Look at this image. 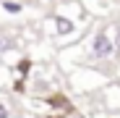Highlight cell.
<instances>
[{
  "label": "cell",
  "mask_w": 120,
  "mask_h": 118,
  "mask_svg": "<svg viewBox=\"0 0 120 118\" xmlns=\"http://www.w3.org/2000/svg\"><path fill=\"white\" fill-rule=\"evenodd\" d=\"M55 32H57V37H71L76 32V24L68 16H55Z\"/></svg>",
  "instance_id": "2"
},
{
  "label": "cell",
  "mask_w": 120,
  "mask_h": 118,
  "mask_svg": "<svg viewBox=\"0 0 120 118\" xmlns=\"http://www.w3.org/2000/svg\"><path fill=\"white\" fill-rule=\"evenodd\" d=\"M0 118H11V110H8L5 102H0Z\"/></svg>",
  "instance_id": "6"
},
{
  "label": "cell",
  "mask_w": 120,
  "mask_h": 118,
  "mask_svg": "<svg viewBox=\"0 0 120 118\" xmlns=\"http://www.w3.org/2000/svg\"><path fill=\"white\" fill-rule=\"evenodd\" d=\"M91 55L97 58V61H107V58H112V55H115L112 37H110L105 29H99V32L91 37Z\"/></svg>",
  "instance_id": "1"
},
{
  "label": "cell",
  "mask_w": 120,
  "mask_h": 118,
  "mask_svg": "<svg viewBox=\"0 0 120 118\" xmlns=\"http://www.w3.org/2000/svg\"><path fill=\"white\" fill-rule=\"evenodd\" d=\"M3 11H5V13H21L24 5H21V3H13V0H3Z\"/></svg>",
  "instance_id": "4"
},
{
  "label": "cell",
  "mask_w": 120,
  "mask_h": 118,
  "mask_svg": "<svg viewBox=\"0 0 120 118\" xmlns=\"http://www.w3.org/2000/svg\"><path fill=\"white\" fill-rule=\"evenodd\" d=\"M112 45H115V53H120V26L115 29V37H112Z\"/></svg>",
  "instance_id": "5"
},
{
  "label": "cell",
  "mask_w": 120,
  "mask_h": 118,
  "mask_svg": "<svg viewBox=\"0 0 120 118\" xmlns=\"http://www.w3.org/2000/svg\"><path fill=\"white\" fill-rule=\"evenodd\" d=\"M13 37L11 34H5V32H0V55H5V53H11L13 50Z\"/></svg>",
  "instance_id": "3"
}]
</instances>
